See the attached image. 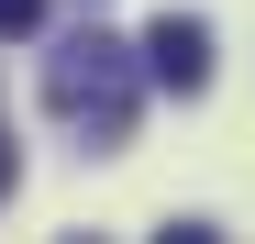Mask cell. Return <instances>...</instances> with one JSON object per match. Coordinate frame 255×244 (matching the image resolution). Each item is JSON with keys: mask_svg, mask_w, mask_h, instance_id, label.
Here are the masks:
<instances>
[{"mask_svg": "<svg viewBox=\"0 0 255 244\" xmlns=\"http://www.w3.org/2000/svg\"><path fill=\"white\" fill-rule=\"evenodd\" d=\"M144 78L178 89V100H200V89H211V22H200V11H155V22H144Z\"/></svg>", "mask_w": 255, "mask_h": 244, "instance_id": "2", "label": "cell"}, {"mask_svg": "<svg viewBox=\"0 0 255 244\" xmlns=\"http://www.w3.org/2000/svg\"><path fill=\"white\" fill-rule=\"evenodd\" d=\"M45 22V0H0V33H33Z\"/></svg>", "mask_w": 255, "mask_h": 244, "instance_id": "3", "label": "cell"}, {"mask_svg": "<svg viewBox=\"0 0 255 244\" xmlns=\"http://www.w3.org/2000/svg\"><path fill=\"white\" fill-rule=\"evenodd\" d=\"M11 178H22V155H11V122H0V200H11Z\"/></svg>", "mask_w": 255, "mask_h": 244, "instance_id": "4", "label": "cell"}, {"mask_svg": "<svg viewBox=\"0 0 255 244\" xmlns=\"http://www.w3.org/2000/svg\"><path fill=\"white\" fill-rule=\"evenodd\" d=\"M45 111L67 122V133H89V144H122L133 133V111H144V45H122V33H67V45L45 56Z\"/></svg>", "mask_w": 255, "mask_h": 244, "instance_id": "1", "label": "cell"}]
</instances>
